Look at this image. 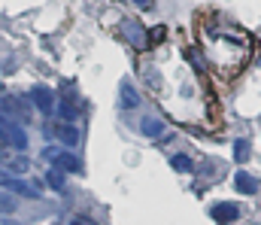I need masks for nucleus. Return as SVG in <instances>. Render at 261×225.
<instances>
[{"label": "nucleus", "mask_w": 261, "mask_h": 225, "mask_svg": "<svg viewBox=\"0 0 261 225\" xmlns=\"http://www.w3.org/2000/svg\"><path fill=\"white\" fill-rule=\"evenodd\" d=\"M197 34H200L203 61L222 79H234L249 64V58H252V37L240 24H234V21L216 15V12H206L200 18Z\"/></svg>", "instance_id": "f257e3e1"}, {"label": "nucleus", "mask_w": 261, "mask_h": 225, "mask_svg": "<svg viewBox=\"0 0 261 225\" xmlns=\"http://www.w3.org/2000/svg\"><path fill=\"white\" fill-rule=\"evenodd\" d=\"M0 137H3V143L12 146V149H18V152L28 149V131H24L15 119H9V116H3V113H0Z\"/></svg>", "instance_id": "f03ea898"}, {"label": "nucleus", "mask_w": 261, "mask_h": 225, "mask_svg": "<svg viewBox=\"0 0 261 225\" xmlns=\"http://www.w3.org/2000/svg\"><path fill=\"white\" fill-rule=\"evenodd\" d=\"M0 189L18 192V195H28V198H37V195H40L37 189H28V183H24V180H18L12 170H0Z\"/></svg>", "instance_id": "7ed1b4c3"}, {"label": "nucleus", "mask_w": 261, "mask_h": 225, "mask_svg": "<svg viewBox=\"0 0 261 225\" xmlns=\"http://www.w3.org/2000/svg\"><path fill=\"white\" fill-rule=\"evenodd\" d=\"M28 101L40 110V113H52V107H55V101H52V91L49 88H43V85H37V88H31L28 91Z\"/></svg>", "instance_id": "20e7f679"}, {"label": "nucleus", "mask_w": 261, "mask_h": 225, "mask_svg": "<svg viewBox=\"0 0 261 225\" xmlns=\"http://www.w3.org/2000/svg\"><path fill=\"white\" fill-rule=\"evenodd\" d=\"M122 34H125V40H128L134 49H146V46H149V34H146L140 24H134V21H125V24H122Z\"/></svg>", "instance_id": "39448f33"}, {"label": "nucleus", "mask_w": 261, "mask_h": 225, "mask_svg": "<svg viewBox=\"0 0 261 225\" xmlns=\"http://www.w3.org/2000/svg\"><path fill=\"white\" fill-rule=\"evenodd\" d=\"M213 219L216 222H237L240 219V207L231 204V201H222V204L213 207Z\"/></svg>", "instance_id": "423d86ee"}, {"label": "nucleus", "mask_w": 261, "mask_h": 225, "mask_svg": "<svg viewBox=\"0 0 261 225\" xmlns=\"http://www.w3.org/2000/svg\"><path fill=\"white\" fill-rule=\"evenodd\" d=\"M140 131H143L146 137H152V140H164V134H167L164 122H161V119H155V116H146V119L140 122Z\"/></svg>", "instance_id": "0eeeda50"}, {"label": "nucleus", "mask_w": 261, "mask_h": 225, "mask_svg": "<svg viewBox=\"0 0 261 225\" xmlns=\"http://www.w3.org/2000/svg\"><path fill=\"white\" fill-rule=\"evenodd\" d=\"M55 137L64 143L67 149H70V146H76V143H79V128H76L73 122H61V125H55Z\"/></svg>", "instance_id": "6e6552de"}, {"label": "nucleus", "mask_w": 261, "mask_h": 225, "mask_svg": "<svg viewBox=\"0 0 261 225\" xmlns=\"http://www.w3.org/2000/svg\"><path fill=\"white\" fill-rule=\"evenodd\" d=\"M234 186H237V192H243V195H255V192H258V180H255L252 173H246V170H237Z\"/></svg>", "instance_id": "1a4fd4ad"}, {"label": "nucleus", "mask_w": 261, "mask_h": 225, "mask_svg": "<svg viewBox=\"0 0 261 225\" xmlns=\"http://www.w3.org/2000/svg\"><path fill=\"white\" fill-rule=\"evenodd\" d=\"M122 107L125 110H134V107H140V94H137V88L134 85H122Z\"/></svg>", "instance_id": "9d476101"}, {"label": "nucleus", "mask_w": 261, "mask_h": 225, "mask_svg": "<svg viewBox=\"0 0 261 225\" xmlns=\"http://www.w3.org/2000/svg\"><path fill=\"white\" fill-rule=\"evenodd\" d=\"M58 116H61L64 122H76V116H79V113H76V104H73V97H70V94L58 104Z\"/></svg>", "instance_id": "9b49d317"}, {"label": "nucleus", "mask_w": 261, "mask_h": 225, "mask_svg": "<svg viewBox=\"0 0 261 225\" xmlns=\"http://www.w3.org/2000/svg\"><path fill=\"white\" fill-rule=\"evenodd\" d=\"M170 164H173V170H179V173H192V170H195V161H192L189 155H182V152H179V155H173V158H170Z\"/></svg>", "instance_id": "f8f14e48"}, {"label": "nucleus", "mask_w": 261, "mask_h": 225, "mask_svg": "<svg viewBox=\"0 0 261 225\" xmlns=\"http://www.w3.org/2000/svg\"><path fill=\"white\" fill-rule=\"evenodd\" d=\"M246 158H249V140L237 137L234 140V161H246Z\"/></svg>", "instance_id": "ddd939ff"}, {"label": "nucleus", "mask_w": 261, "mask_h": 225, "mask_svg": "<svg viewBox=\"0 0 261 225\" xmlns=\"http://www.w3.org/2000/svg\"><path fill=\"white\" fill-rule=\"evenodd\" d=\"M46 183H49L55 192H64V177H61V170H58V167H52V170L46 173Z\"/></svg>", "instance_id": "4468645a"}, {"label": "nucleus", "mask_w": 261, "mask_h": 225, "mask_svg": "<svg viewBox=\"0 0 261 225\" xmlns=\"http://www.w3.org/2000/svg\"><path fill=\"white\" fill-rule=\"evenodd\" d=\"M12 210H15V198L0 192V213H12Z\"/></svg>", "instance_id": "2eb2a0df"}, {"label": "nucleus", "mask_w": 261, "mask_h": 225, "mask_svg": "<svg viewBox=\"0 0 261 225\" xmlns=\"http://www.w3.org/2000/svg\"><path fill=\"white\" fill-rule=\"evenodd\" d=\"M164 37H167V28L164 24H158V28L149 31V43H164Z\"/></svg>", "instance_id": "dca6fc26"}, {"label": "nucleus", "mask_w": 261, "mask_h": 225, "mask_svg": "<svg viewBox=\"0 0 261 225\" xmlns=\"http://www.w3.org/2000/svg\"><path fill=\"white\" fill-rule=\"evenodd\" d=\"M9 170H12L15 177L24 173V170H28V158H12V161H9Z\"/></svg>", "instance_id": "f3484780"}, {"label": "nucleus", "mask_w": 261, "mask_h": 225, "mask_svg": "<svg viewBox=\"0 0 261 225\" xmlns=\"http://www.w3.org/2000/svg\"><path fill=\"white\" fill-rule=\"evenodd\" d=\"M134 3H137L140 9H149V6H152V0H134Z\"/></svg>", "instance_id": "a211bd4d"}, {"label": "nucleus", "mask_w": 261, "mask_h": 225, "mask_svg": "<svg viewBox=\"0 0 261 225\" xmlns=\"http://www.w3.org/2000/svg\"><path fill=\"white\" fill-rule=\"evenodd\" d=\"M0 225H18V222H12V219H3V222H0Z\"/></svg>", "instance_id": "6ab92c4d"}, {"label": "nucleus", "mask_w": 261, "mask_h": 225, "mask_svg": "<svg viewBox=\"0 0 261 225\" xmlns=\"http://www.w3.org/2000/svg\"><path fill=\"white\" fill-rule=\"evenodd\" d=\"M73 225H79V222H73Z\"/></svg>", "instance_id": "aec40b11"}]
</instances>
